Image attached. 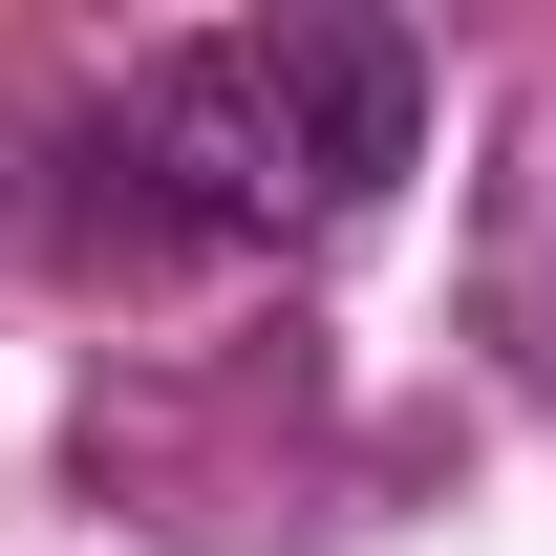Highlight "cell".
Returning a JSON list of instances; mask_svg holds the SVG:
<instances>
[{
  "label": "cell",
  "mask_w": 556,
  "mask_h": 556,
  "mask_svg": "<svg viewBox=\"0 0 556 556\" xmlns=\"http://www.w3.org/2000/svg\"><path fill=\"white\" fill-rule=\"evenodd\" d=\"M428 150V43L364 22V0H300V22H193L108 86V172L172 236H236V257H321L407 193Z\"/></svg>",
  "instance_id": "cell-1"
}]
</instances>
